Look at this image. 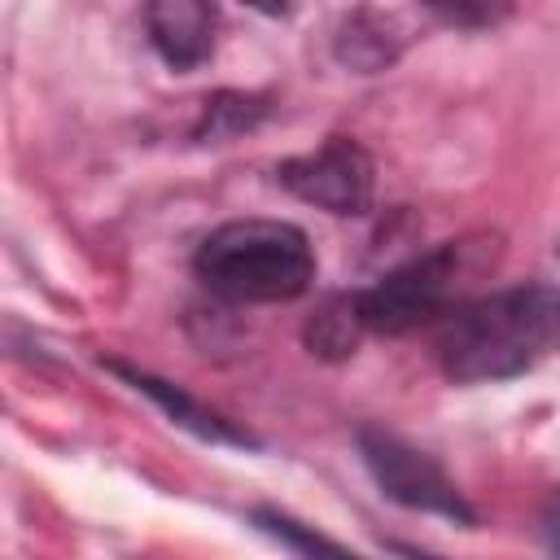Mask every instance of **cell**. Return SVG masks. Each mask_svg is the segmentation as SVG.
Here are the masks:
<instances>
[{
	"label": "cell",
	"instance_id": "obj_7",
	"mask_svg": "<svg viewBox=\"0 0 560 560\" xmlns=\"http://www.w3.org/2000/svg\"><path fill=\"white\" fill-rule=\"evenodd\" d=\"M122 381H131L140 394H149L175 424H184L188 433H197V438H206V442H223V446H254V438L245 433V429H236L228 416H219V411H210L206 402H197L192 394H184L179 385H171V381H162V376H153V372H140V368H127V363H109Z\"/></svg>",
	"mask_w": 560,
	"mask_h": 560
},
{
	"label": "cell",
	"instance_id": "obj_8",
	"mask_svg": "<svg viewBox=\"0 0 560 560\" xmlns=\"http://www.w3.org/2000/svg\"><path fill=\"white\" fill-rule=\"evenodd\" d=\"M407 39H411V35L398 31V18H394V13L359 9V13L346 18V26H341V35H337V57H341L346 66L372 74V70H385V66L402 52Z\"/></svg>",
	"mask_w": 560,
	"mask_h": 560
},
{
	"label": "cell",
	"instance_id": "obj_6",
	"mask_svg": "<svg viewBox=\"0 0 560 560\" xmlns=\"http://www.w3.org/2000/svg\"><path fill=\"white\" fill-rule=\"evenodd\" d=\"M149 39L171 70H192L214 52V9L197 0H162L144 9Z\"/></svg>",
	"mask_w": 560,
	"mask_h": 560
},
{
	"label": "cell",
	"instance_id": "obj_3",
	"mask_svg": "<svg viewBox=\"0 0 560 560\" xmlns=\"http://www.w3.org/2000/svg\"><path fill=\"white\" fill-rule=\"evenodd\" d=\"M499 245L490 236L442 241L429 254L407 258L385 271L372 289H359V315L368 332H411L420 324H442L455 306L472 298V284L494 262Z\"/></svg>",
	"mask_w": 560,
	"mask_h": 560
},
{
	"label": "cell",
	"instance_id": "obj_5",
	"mask_svg": "<svg viewBox=\"0 0 560 560\" xmlns=\"http://www.w3.org/2000/svg\"><path fill=\"white\" fill-rule=\"evenodd\" d=\"M276 179L293 197H302L306 206H319L328 214H363L368 201H372L376 171H372V158H368V149L359 140L332 136L315 153L280 162Z\"/></svg>",
	"mask_w": 560,
	"mask_h": 560
},
{
	"label": "cell",
	"instance_id": "obj_11",
	"mask_svg": "<svg viewBox=\"0 0 560 560\" xmlns=\"http://www.w3.org/2000/svg\"><path fill=\"white\" fill-rule=\"evenodd\" d=\"M267 114V105L258 96H245V92H214L206 101V114L197 122V140H228L245 127H254L258 118Z\"/></svg>",
	"mask_w": 560,
	"mask_h": 560
},
{
	"label": "cell",
	"instance_id": "obj_2",
	"mask_svg": "<svg viewBox=\"0 0 560 560\" xmlns=\"http://www.w3.org/2000/svg\"><path fill=\"white\" fill-rule=\"evenodd\" d=\"M192 271L223 302H293L315 280V254L284 219H232L197 245Z\"/></svg>",
	"mask_w": 560,
	"mask_h": 560
},
{
	"label": "cell",
	"instance_id": "obj_12",
	"mask_svg": "<svg viewBox=\"0 0 560 560\" xmlns=\"http://www.w3.org/2000/svg\"><path fill=\"white\" fill-rule=\"evenodd\" d=\"M542 521H547V547H551V556L560 560V494L551 499V508H547Z\"/></svg>",
	"mask_w": 560,
	"mask_h": 560
},
{
	"label": "cell",
	"instance_id": "obj_9",
	"mask_svg": "<svg viewBox=\"0 0 560 560\" xmlns=\"http://www.w3.org/2000/svg\"><path fill=\"white\" fill-rule=\"evenodd\" d=\"M363 332H368V328H363V315H359L354 293H337V298H328V302L311 315V324H306V346H311V354H319V359H346V354H354V346H359Z\"/></svg>",
	"mask_w": 560,
	"mask_h": 560
},
{
	"label": "cell",
	"instance_id": "obj_4",
	"mask_svg": "<svg viewBox=\"0 0 560 560\" xmlns=\"http://www.w3.org/2000/svg\"><path fill=\"white\" fill-rule=\"evenodd\" d=\"M359 455L368 464V472L376 477L381 494H389L402 508L416 512H433L459 525H472L477 512L468 508V499L455 490V481L442 472V464H433L424 451H416L411 442H402L398 433L385 429H359Z\"/></svg>",
	"mask_w": 560,
	"mask_h": 560
},
{
	"label": "cell",
	"instance_id": "obj_1",
	"mask_svg": "<svg viewBox=\"0 0 560 560\" xmlns=\"http://www.w3.org/2000/svg\"><path fill=\"white\" fill-rule=\"evenodd\" d=\"M560 341V293L516 284L468 298L438 324V363L451 381H508L529 372Z\"/></svg>",
	"mask_w": 560,
	"mask_h": 560
},
{
	"label": "cell",
	"instance_id": "obj_10",
	"mask_svg": "<svg viewBox=\"0 0 560 560\" xmlns=\"http://www.w3.org/2000/svg\"><path fill=\"white\" fill-rule=\"evenodd\" d=\"M254 521H258V529H267L271 538H280V542H284L289 551H298L302 560H363V556L346 551L341 542L324 538L319 529H311V525L293 521L289 512H276V508H258V512H254Z\"/></svg>",
	"mask_w": 560,
	"mask_h": 560
}]
</instances>
